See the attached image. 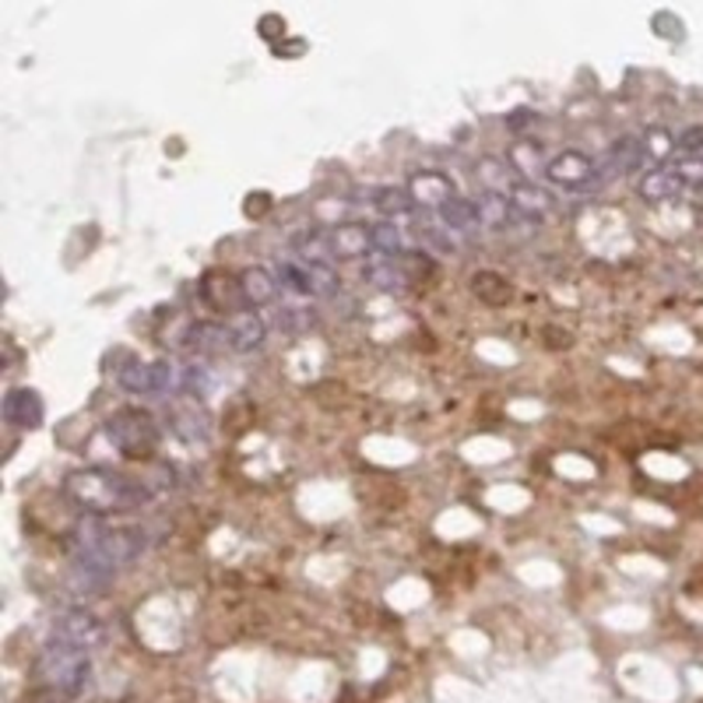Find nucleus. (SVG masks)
Instances as JSON below:
<instances>
[{
	"mask_svg": "<svg viewBox=\"0 0 703 703\" xmlns=\"http://www.w3.org/2000/svg\"><path fill=\"white\" fill-rule=\"evenodd\" d=\"M278 275L272 272V267H243L240 272V293H243V306L246 310H257V306H267L278 299Z\"/></svg>",
	"mask_w": 703,
	"mask_h": 703,
	"instance_id": "nucleus-10",
	"label": "nucleus"
},
{
	"mask_svg": "<svg viewBox=\"0 0 703 703\" xmlns=\"http://www.w3.org/2000/svg\"><path fill=\"white\" fill-rule=\"evenodd\" d=\"M437 215H440V226H443L447 232H468V229L482 226V222H479L475 201H468V197H458V194L450 197V201L437 205Z\"/></svg>",
	"mask_w": 703,
	"mask_h": 703,
	"instance_id": "nucleus-16",
	"label": "nucleus"
},
{
	"mask_svg": "<svg viewBox=\"0 0 703 703\" xmlns=\"http://www.w3.org/2000/svg\"><path fill=\"white\" fill-rule=\"evenodd\" d=\"M184 349L197 359H215L222 355L226 349H232V338H229V323L219 320H194L187 334H184Z\"/></svg>",
	"mask_w": 703,
	"mask_h": 703,
	"instance_id": "nucleus-9",
	"label": "nucleus"
},
{
	"mask_svg": "<svg viewBox=\"0 0 703 703\" xmlns=\"http://www.w3.org/2000/svg\"><path fill=\"white\" fill-rule=\"evenodd\" d=\"M43 416H46L43 398L32 387H14L4 394V419L11 426L35 429V426H43Z\"/></svg>",
	"mask_w": 703,
	"mask_h": 703,
	"instance_id": "nucleus-12",
	"label": "nucleus"
},
{
	"mask_svg": "<svg viewBox=\"0 0 703 703\" xmlns=\"http://www.w3.org/2000/svg\"><path fill=\"white\" fill-rule=\"evenodd\" d=\"M370 205L384 215V219H402V215H411L416 211V197H411V190L405 187H376L373 197H370Z\"/></svg>",
	"mask_w": 703,
	"mask_h": 703,
	"instance_id": "nucleus-17",
	"label": "nucleus"
},
{
	"mask_svg": "<svg viewBox=\"0 0 703 703\" xmlns=\"http://www.w3.org/2000/svg\"><path fill=\"white\" fill-rule=\"evenodd\" d=\"M647 158L644 152V141H637L634 134H623L619 141H612V149L605 152L602 166H598V179L605 184L608 176H623V173H634L640 162Z\"/></svg>",
	"mask_w": 703,
	"mask_h": 703,
	"instance_id": "nucleus-11",
	"label": "nucleus"
},
{
	"mask_svg": "<svg viewBox=\"0 0 703 703\" xmlns=\"http://www.w3.org/2000/svg\"><path fill=\"white\" fill-rule=\"evenodd\" d=\"M272 208V197L267 194H250V201H246V215H261Z\"/></svg>",
	"mask_w": 703,
	"mask_h": 703,
	"instance_id": "nucleus-32",
	"label": "nucleus"
},
{
	"mask_svg": "<svg viewBox=\"0 0 703 703\" xmlns=\"http://www.w3.org/2000/svg\"><path fill=\"white\" fill-rule=\"evenodd\" d=\"M682 187L686 184H682V176L675 169H651L640 179V197L644 201H669Z\"/></svg>",
	"mask_w": 703,
	"mask_h": 703,
	"instance_id": "nucleus-19",
	"label": "nucleus"
},
{
	"mask_svg": "<svg viewBox=\"0 0 703 703\" xmlns=\"http://www.w3.org/2000/svg\"><path fill=\"white\" fill-rule=\"evenodd\" d=\"M293 250L296 254H303V261H328L334 257V246H331V232L323 229H303L293 237Z\"/></svg>",
	"mask_w": 703,
	"mask_h": 703,
	"instance_id": "nucleus-22",
	"label": "nucleus"
},
{
	"mask_svg": "<svg viewBox=\"0 0 703 703\" xmlns=\"http://www.w3.org/2000/svg\"><path fill=\"white\" fill-rule=\"evenodd\" d=\"M507 197H510V205L517 208L520 219H528V222H538L552 208V197L542 187H535L531 179H517Z\"/></svg>",
	"mask_w": 703,
	"mask_h": 703,
	"instance_id": "nucleus-15",
	"label": "nucleus"
},
{
	"mask_svg": "<svg viewBox=\"0 0 703 703\" xmlns=\"http://www.w3.org/2000/svg\"><path fill=\"white\" fill-rule=\"evenodd\" d=\"M275 275H278L282 288H288V293H296V296H314L310 272H306V261H278Z\"/></svg>",
	"mask_w": 703,
	"mask_h": 703,
	"instance_id": "nucleus-26",
	"label": "nucleus"
},
{
	"mask_svg": "<svg viewBox=\"0 0 703 703\" xmlns=\"http://www.w3.org/2000/svg\"><path fill=\"white\" fill-rule=\"evenodd\" d=\"M370 240H373V250L387 261H398L405 254V237H402V226L391 222V219H381L370 226Z\"/></svg>",
	"mask_w": 703,
	"mask_h": 703,
	"instance_id": "nucleus-21",
	"label": "nucleus"
},
{
	"mask_svg": "<svg viewBox=\"0 0 703 703\" xmlns=\"http://www.w3.org/2000/svg\"><path fill=\"white\" fill-rule=\"evenodd\" d=\"M50 634L53 637H64V640L78 644V647H88V651H96V647L102 644V637H106V629H102V623L92 616V612L67 608V612H61L57 619H53Z\"/></svg>",
	"mask_w": 703,
	"mask_h": 703,
	"instance_id": "nucleus-7",
	"label": "nucleus"
},
{
	"mask_svg": "<svg viewBox=\"0 0 703 703\" xmlns=\"http://www.w3.org/2000/svg\"><path fill=\"white\" fill-rule=\"evenodd\" d=\"M314 323H317V314L306 310V306H282L275 314V328L282 334H303V331H310Z\"/></svg>",
	"mask_w": 703,
	"mask_h": 703,
	"instance_id": "nucleus-27",
	"label": "nucleus"
},
{
	"mask_svg": "<svg viewBox=\"0 0 703 703\" xmlns=\"http://www.w3.org/2000/svg\"><path fill=\"white\" fill-rule=\"evenodd\" d=\"M149 546L144 528L110 525L106 517L85 514L75 528V584L81 591H96L110 584L120 567L134 563Z\"/></svg>",
	"mask_w": 703,
	"mask_h": 703,
	"instance_id": "nucleus-1",
	"label": "nucleus"
},
{
	"mask_svg": "<svg viewBox=\"0 0 703 703\" xmlns=\"http://www.w3.org/2000/svg\"><path fill=\"white\" fill-rule=\"evenodd\" d=\"M40 679L50 693H57L64 700L81 696L92 686V651L50 634V640L40 651Z\"/></svg>",
	"mask_w": 703,
	"mask_h": 703,
	"instance_id": "nucleus-3",
	"label": "nucleus"
},
{
	"mask_svg": "<svg viewBox=\"0 0 703 703\" xmlns=\"http://www.w3.org/2000/svg\"><path fill=\"white\" fill-rule=\"evenodd\" d=\"M528 120H535V113L531 110H514V117H507V123L517 131V128H525Z\"/></svg>",
	"mask_w": 703,
	"mask_h": 703,
	"instance_id": "nucleus-33",
	"label": "nucleus"
},
{
	"mask_svg": "<svg viewBox=\"0 0 703 703\" xmlns=\"http://www.w3.org/2000/svg\"><path fill=\"white\" fill-rule=\"evenodd\" d=\"M306 272H310L314 299H331V296L341 293V278L331 267V261H306Z\"/></svg>",
	"mask_w": 703,
	"mask_h": 703,
	"instance_id": "nucleus-24",
	"label": "nucleus"
},
{
	"mask_svg": "<svg viewBox=\"0 0 703 703\" xmlns=\"http://www.w3.org/2000/svg\"><path fill=\"white\" fill-rule=\"evenodd\" d=\"M117 381L123 391L138 394V398H155V402H176L179 398V363H131L120 366Z\"/></svg>",
	"mask_w": 703,
	"mask_h": 703,
	"instance_id": "nucleus-5",
	"label": "nucleus"
},
{
	"mask_svg": "<svg viewBox=\"0 0 703 703\" xmlns=\"http://www.w3.org/2000/svg\"><path fill=\"white\" fill-rule=\"evenodd\" d=\"M331 246H334V257H341V261H359V257H366L370 250H373L370 226H363V222H345V226H338V229L331 232Z\"/></svg>",
	"mask_w": 703,
	"mask_h": 703,
	"instance_id": "nucleus-14",
	"label": "nucleus"
},
{
	"mask_svg": "<svg viewBox=\"0 0 703 703\" xmlns=\"http://www.w3.org/2000/svg\"><path fill=\"white\" fill-rule=\"evenodd\" d=\"M475 173H479V179L485 187H490L493 194H503L507 190L510 194V187L517 184V179H510V166L503 158H496V155H485L479 166H475Z\"/></svg>",
	"mask_w": 703,
	"mask_h": 703,
	"instance_id": "nucleus-25",
	"label": "nucleus"
},
{
	"mask_svg": "<svg viewBox=\"0 0 703 703\" xmlns=\"http://www.w3.org/2000/svg\"><path fill=\"white\" fill-rule=\"evenodd\" d=\"M644 152H647V158H664L669 152H675V138H669L661 128L647 131V138H644Z\"/></svg>",
	"mask_w": 703,
	"mask_h": 703,
	"instance_id": "nucleus-31",
	"label": "nucleus"
},
{
	"mask_svg": "<svg viewBox=\"0 0 703 703\" xmlns=\"http://www.w3.org/2000/svg\"><path fill=\"white\" fill-rule=\"evenodd\" d=\"M229 338H232V352H254L264 345L267 323L257 310H243L237 317H229Z\"/></svg>",
	"mask_w": 703,
	"mask_h": 703,
	"instance_id": "nucleus-13",
	"label": "nucleus"
},
{
	"mask_svg": "<svg viewBox=\"0 0 703 703\" xmlns=\"http://www.w3.org/2000/svg\"><path fill=\"white\" fill-rule=\"evenodd\" d=\"M166 422L184 443H208L211 437V419L205 408H197V402L190 398H176L166 408Z\"/></svg>",
	"mask_w": 703,
	"mask_h": 703,
	"instance_id": "nucleus-8",
	"label": "nucleus"
},
{
	"mask_svg": "<svg viewBox=\"0 0 703 703\" xmlns=\"http://www.w3.org/2000/svg\"><path fill=\"white\" fill-rule=\"evenodd\" d=\"M472 293L479 299H485V303H507L510 299V285H507V278H499L493 272H482V275L472 278Z\"/></svg>",
	"mask_w": 703,
	"mask_h": 703,
	"instance_id": "nucleus-28",
	"label": "nucleus"
},
{
	"mask_svg": "<svg viewBox=\"0 0 703 703\" xmlns=\"http://www.w3.org/2000/svg\"><path fill=\"white\" fill-rule=\"evenodd\" d=\"M411 197L416 201H450L454 197V179L443 176V173H419L411 179Z\"/></svg>",
	"mask_w": 703,
	"mask_h": 703,
	"instance_id": "nucleus-23",
	"label": "nucleus"
},
{
	"mask_svg": "<svg viewBox=\"0 0 703 703\" xmlns=\"http://www.w3.org/2000/svg\"><path fill=\"white\" fill-rule=\"evenodd\" d=\"M64 493L78 503L85 514H123L138 510L152 499V485L144 479L113 472V468H81L64 479Z\"/></svg>",
	"mask_w": 703,
	"mask_h": 703,
	"instance_id": "nucleus-2",
	"label": "nucleus"
},
{
	"mask_svg": "<svg viewBox=\"0 0 703 703\" xmlns=\"http://www.w3.org/2000/svg\"><path fill=\"white\" fill-rule=\"evenodd\" d=\"M475 208H479V222L490 226V229H507L510 215H517V208L510 205V197L507 194H493V190H485L475 201Z\"/></svg>",
	"mask_w": 703,
	"mask_h": 703,
	"instance_id": "nucleus-20",
	"label": "nucleus"
},
{
	"mask_svg": "<svg viewBox=\"0 0 703 703\" xmlns=\"http://www.w3.org/2000/svg\"><path fill=\"white\" fill-rule=\"evenodd\" d=\"M546 176L552 179L556 187L563 190H587V187H598V166L584 155V152H563V155H552L546 162Z\"/></svg>",
	"mask_w": 703,
	"mask_h": 703,
	"instance_id": "nucleus-6",
	"label": "nucleus"
},
{
	"mask_svg": "<svg viewBox=\"0 0 703 703\" xmlns=\"http://www.w3.org/2000/svg\"><path fill=\"white\" fill-rule=\"evenodd\" d=\"M675 152H682L686 158L703 155V123H690V128L675 138Z\"/></svg>",
	"mask_w": 703,
	"mask_h": 703,
	"instance_id": "nucleus-30",
	"label": "nucleus"
},
{
	"mask_svg": "<svg viewBox=\"0 0 703 703\" xmlns=\"http://www.w3.org/2000/svg\"><path fill=\"white\" fill-rule=\"evenodd\" d=\"M510 166L520 169V173H531L535 166H542V144H535V141H520L514 144V152H510ZM546 169V166H542Z\"/></svg>",
	"mask_w": 703,
	"mask_h": 703,
	"instance_id": "nucleus-29",
	"label": "nucleus"
},
{
	"mask_svg": "<svg viewBox=\"0 0 703 703\" xmlns=\"http://www.w3.org/2000/svg\"><path fill=\"white\" fill-rule=\"evenodd\" d=\"M106 437L120 450L123 458H152L158 450L162 429L149 408H117L106 419Z\"/></svg>",
	"mask_w": 703,
	"mask_h": 703,
	"instance_id": "nucleus-4",
	"label": "nucleus"
},
{
	"mask_svg": "<svg viewBox=\"0 0 703 703\" xmlns=\"http://www.w3.org/2000/svg\"><path fill=\"white\" fill-rule=\"evenodd\" d=\"M363 278H366L370 285H376V288H384V293H402V288L411 282V278L405 275V267H402L398 261H387V257L363 264Z\"/></svg>",
	"mask_w": 703,
	"mask_h": 703,
	"instance_id": "nucleus-18",
	"label": "nucleus"
}]
</instances>
